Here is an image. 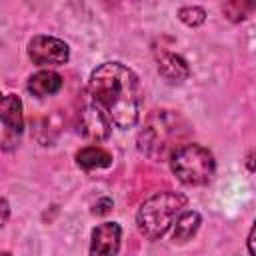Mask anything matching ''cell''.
<instances>
[{
    "label": "cell",
    "mask_w": 256,
    "mask_h": 256,
    "mask_svg": "<svg viewBox=\"0 0 256 256\" xmlns=\"http://www.w3.org/2000/svg\"><path fill=\"white\" fill-rule=\"evenodd\" d=\"M78 126H80L82 136H86L88 140H96V142L106 140L112 132V124L108 116L94 102L82 106L80 116H78Z\"/></svg>",
    "instance_id": "cell-6"
},
{
    "label": "cell",
    "mask_w": 256,
    "mask_h": 256,
    "mask_svg": "<svg viewBox=\"0 0 256 256\" xmlns=\"http://www.w3.org/2000/svg\"><path fill=\"white\" fill-rule=\"evenodd\" d=\"M252 242H254V226L250 228V234H248V252H250V256H254V248H252Z\"/></svg>",
    "instance_id": "cell-17"
},
{
    "label": "cell",
    "mask_w": 256,
    "mask_h": 256,
    "mask_svg": "<svg viewBox=\"0 0 256 256\" xmlns=\"http://www.w3.org/2000/svg\"><path fill=\"white\" fill-rule=\"evenodd\" d=\"M186 204L188 198L174 190H162L152 194L140 204L136 212V226L140 234L148 240L162 238L170 230L178 214L186 208Z\"/></svg>",
    "instance_id": "cell-3"
},
{
    "label": "cell",
    "mask_w": 256,
    "mask_h": 256,
    "mask_svg": "<svg viewBox=\"0 0 256 256\" xmlns=\"http://www.w3.org/2000/svg\"><path fill=\"white\" fill-rule=\"evenodd\" d=\"M252 4H248V2H228V4H224V12H226V16L230 18V20H234V22H240V20H244L250 12H252Z\"/></svg>",
    "instance_id": "cell-14"
},
{
    "label": "cell",
    "mask_w": 256,
    "mask_h": 256,
    "mask_svg": "<svg viewBox=\"0 0 256 256\" xmlns=\"http://www.w3.org/2000/svg\"><path fill=\"white\" fill-rule=\"evenodd\" d=\"M202 224V216L196 210H182L178 214V218L174 220V230H172V240L178 244L188 242L200 228Z\"/></svg>",
    "instance_id": "cell-11"
},
{
    "label": "cell",
    "mask_w": 256,
    "mask_h": 256,
    "mask_svg": "<svg viewBox=\"0 0 256 256\" xmlns=\"http://www.w3.org/2000/svg\"><path fill=\"white\" fill-rule=\"evenodd\" d=\"M170 168L174 176L186 186H204L212 180L216 172L214 156L208 148L196 142L184 144L170 158Z\"/></svg>",
    "instance_id": "cell-4"
},
{
    "label": "cell",
    "mask_w": 256,
    "mask_h": 256,
    "mask_svg": "<svg viewBox=\"0 0 256 256\" xmlns=\"http://www.w3.org/2000/svg\"><path fill=\"white\" fill-rule=\"evenodd\" d=\"M28 56L36 66H60L68 62L70 50L64 40L38 34L28 42Z\"/></svg>",
    "instance_id": "cell-5"
},
{
    "label": "cell",
    "mask_w": 256,
    "mask_h": 256,
    "mask_svg": "<svg viewBox=\"0 0 256 256\" xmlns=\"http://www.w3.org/2000/svg\"><path fill=\"white\" fill-rule=\"evenodd\" d=\"M192 126L174 110H154L138 132V150L150 160H170L176 150L188 144Z\"/></svg>",
    "instance_id": "cell-2"
},
{
    "label": "cell",
    "mask_w": 256,
    "mask_h": 256,
    "mask_svg": "<svg viewBox=\"0 0 256 256\" xmlns=\"http://www.w3.org/2000/svg\"><path fill=\"white\" fill-rule=\"evenodd\" d=\"M246 164H248V170H250V172H254V148H250V150H248Z\"/></svg>",
    "instance_id": "cell-16"
},
{
    "label": "cell",
    "mask_w": 256,
    "mask_h": 256,
    "mask_svg": "<svg viewBox=\"0 0 256 256\" xmlns=\"http://www.w3.org/2000/svg\"><path fill=\"white\" fill-rule=\"evenodd\" d=\"M158 72L168 84H182L190 76V66L182 56L174 52H162L158 56Z\"/></svg>",
    "instance_id": "cell-8"
},
{
    "label": "cell",
    "mask_w": 256,
    "mask_h": 256,
    "mask_svg": "<svg viewBox=\"0 0 256 256\" xmlns=\"http://www.w3.org/2000/svg\"><path fill=\"white\" fill-rule=\"evenodd\" d=\"M8 216H10V206H8V202L4 198H0V228L6 224Z\"/></svg>",
    "instance_id": "cell-15"
},
{
    "label": "cell",
    "mask_w": 256,
    "mask_h": 256,
    "mask_svg": "<svg viewBox=\"0 0 256 256\" xmlns=\"http://www.w3.org/2000/svg\"><path fill=\"white\" fill-rule=\"evenodd\" d=\"M178 18H180V22H184L186 26L196 28V26L204 24L206 12H204V8H200V6H182V8L178 10Z\"/></svg>",
    "instance_id": "cell-13"
},
{
    "label": "cell",
    "mask_w": 256,
    "mask_h": 256,
    "mask_svg": "<svg viewBox=\"0 0 256 256\" xmlns=\"http://www.w3.org/2000/svg\"><path fill=\"white\" fill-rule=\"evenodd\" d=\"M122 228L116 222H102L92 230L90 256H116L120 250Z\"/></svg>",
    "instance_id": "cell-7"
},
{
    "label": "cell",
    "mask_w": 256,
    "mask_h": 256,
    "mask_svg": "<svg viewBox=\"0 0 256 256\" xmlns=\"http://www.w3.org/2000/svg\"><path fill=\"white\" fill-rule=\"evenodd\" d=\"M0 120L12 132H22V128H24L22 100L16 94H2L0 92Z\"/></svg>",
    "instance_id": "cell-10"
},
{
    "label": "cell",
    "mask_w": 256,
    "mask_h": 256,
    "mask_svg": "<svg viewBox=\"0 0 256 256\" xmlns=\"http://www.w3.org/2000/svg\"><path fill=\"white\" fill-rule=\"evenodd\" d=\"M76 164L84 170H100L112 164V154L100 146H86L76 152Z\"/></svg>",
    "instance_id": "cell-12"
},
{
    "label": "cell",
    "mask_w": 256,
    "mask_h": 256,
    "mask_svg": "<svg viewBox=\"0 0 256 256\" xmlns=\"http://www.w3.org/2000/svg\"><path fill=\"white\" fill-rule=\"evenodd\" d=\"M2 256H8V254H2Z\"/></svg>",
    "instance_id": "cell-18"
},
{
    "label": "cell",
    "mask_w": 256,
    "mask_h": 256,
    "mask_svg": "<svg viewBox=\"0 0 256 256\" xmlns=\"http://www.w3.org/2000/svg\"><path fill=\"white\" fill-rule=\"evenodd\" d=\"M62 84H64V80H62V76L58 72H54V70H38L36 74H32L28 78L26 88H28V92L32 96L44 98V96H52V94L60 92Z\"/></svg>",
    "instance_id": "cell-9"
},
{
    "label": "cell",
    "mask_w": 256,
    "mask_h": 256,
    "mask_svg": "<svg viewBox=\"0 0 256 256\" xmlns=\"http://www.w3.org/2000/svg\"><path fill=\"white\" fill-rule=\"evenodd\" d=\"M92 102L116 128H132L140 118L142 88L138 76L120 62H104L88 80Z\"/></svg>",
    "instance_id": "cell-1"
}]
</instances>
